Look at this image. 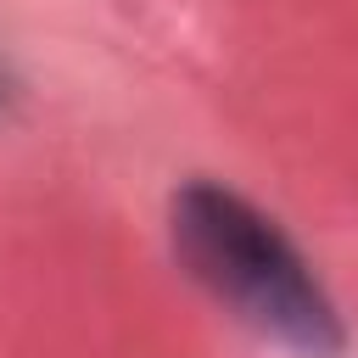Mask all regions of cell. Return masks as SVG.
I'll return each mask as SVG.
<instances>
[{
  "instance_id": "cell-1",
  "label": "cell",
  "mask_w": 358,
  "mask_h": 358,
  "mask_svg": "<svg viewBox=\"0 0 358 358\" xmlns=\"http://www.w3.org/2000/svg\"><path fill=\"white\" fill-rule=\"evenodd\" d=\"M168 241L185 274L213 291L241 324L291 347L296 358H341L347 330L330 291L319 285L296 241L241 190L213 179L179 185L168 201Z\"/></svg>"
},
{
  "instance_id": "cell-2",
  "label": "cell",
  "mask_w": 358,
  "mask_h": 358,
  "mask_svg": "<svg viewBox=\"0 0 358 358\" xmlns=\"http://www.w3.org/2000/svg\"><path fill=\"white\" fill-rule=\"evenodd\" d=\"M0 95H6V90H0Z\"/></svg>"
}]
</instances>
